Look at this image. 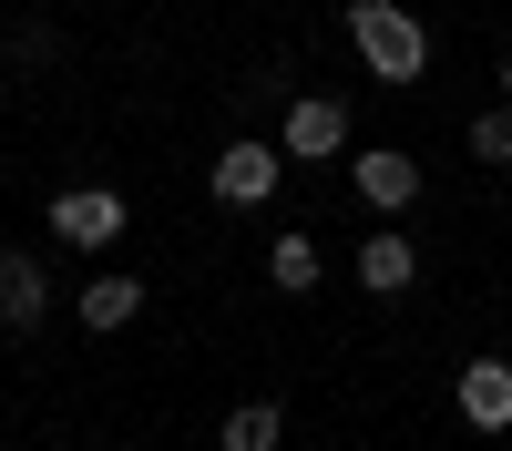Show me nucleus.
I'll list each match as a JSON object with an SVG mask.
<instances>
[{
  "mask_svg": "<svg viewBox=\"0 0 512 451\" xmlns=\"http://www.w3.org/2000/svg\"><path fill=\"white\" fill-rule=\"evenodd\" d=\"M349 52L369 62V82H420L431 72V31L400 0H349Z\"/></svg>",
  "mask_w": 512,
  "mask_h": 451,
  "instance_id": "1",
  "label": "nucleus"
},
{
  "mask_svg": "<svg viewBox=\"0 0 512 451\" xmlns=\"http://www.w3.org/2000/svg\"><path fill=\"white\" fill-rule=\"evenodd\" d=\"M123 216H134L123 185H62V195H52V236L82 246V257H103V246L123 236Z\"/></svg>",
  "mask_w": 512,
  "mask_h": 451,
  "instance_id": "2",
  "label": "nucleus"
},
{
  "mask_svg": "<svg viewBox=\"0 0 512 451\" xmlns=\"http://www.w3.org/2000/svg\"><path fill=\"white\" fill-rule=\"evenodd\" d=\"M349 154V103L338 93H297L287 103V164H338Z\"/></svg>",
  "mask_w": 512,
  "mask_h": 451,
  "instance_id": "3",
  "label": "nucleus"
},
{
  "mask_svg": "<svg viewBox=\"0 0 512 451\" xmlns=\"http://www.w3.org/2000/svg\"><path fill=\"white\" fill-rule=\"evenodd\" d=\"M451 410H461V431H512V359H461V380H451Z\"/></svg>",
  "mask_w": 512,
  "mask_h": 451,
  "instance_id": "4",
  "label": "nucleus"
},
{
  "mask_svg": "<svg viewBox=\"0 0 512 451\" xmlns=\"http://www.w3.org/2000/svg\"><path fill=\"white\" fill-rule=\"evenodd\" d=\"M277 185H287V154H277V144H256V134H246V144L216 154V205H236V216H246V205H267Z\"/></svg>",
  "mask_w": 512,
  "mask_h": 451,
  "instance_id": "5",
  "label": "nucleus"
},
{
  "mask_svg": "<svg viewBox=\"0 0 512 451\" xmlns=\"http://www.w3.org/2000/svg\"><path fill=\"white\" fill-rule=\"evenodd\" d=\"M349 185H359V205H369V216H400V205L420 195V164H410L400 144H369V154L349 164Z\"/></svg>",
  "mask_w": 512,
  "mask_h": 451,
  "instance_id": "6",
  "label": "nucleus"
},
{
  "mask_svg": "<svg viewBox=\"0 0 512 451\" xmlns=\"http://www.w3.org/2000/svg\"><path fill=\"white\" fill-rule=\"evenodd\" d=\"M52 318V277H41V257H0V328H41Z\"/></svg>",
  "mask_w": 512,
  "mask_h": 451,
  "instance_id": "7",
  "label": "nucleus"
},
{
  "mask_svg": "<svg viewBox=\"0 0 512 451\" xmlns=\"http://www.w3.org/2000/svg\"><path fill=\"white\" fill-rule=\"evenodd\" d=\"M410 277H420V246H410L400 226H379V236H359V287H369V298H400Z\"/></svg>",
  "mask_w": 512,
  "mask_h": 451,
  "instance_id": "8",
  "label": "nucleus"
},
{
  "mask_svg": "<svg viewBox=\"0 0 512 451\" xmlns=\"http://www.w3.org/2000/svg\"><path fill=\"white\" fill-rule=\"evenodd\" d=\"M134 318H144V277L103 267L93 287H82V328H93V339H113V328H134Z\"/></svg>",
  "mask_w": 512,
  "mask_h": 451,
  "instance_id": "9",
  "label": "nucleus"
},
{
  "mask_svg": "<svg viewBox=\"0 0 512 451\" xmlns=\"http://www.w3.org/2000/svg\"><path fill=\"white\" fill-rule=\"evenodd\" d=\"M277 441H287V410L277 400H236L216 421V451H277Z\"/></svg>",
  "mask_w": 512,
  "mask_h": 451,
  "instance_id": "10",
  "label": "nucleus"
},
{
  "mask_svg": "<svg viewBox=\"0 0 512 451\" xmlns=\"http://www.w3.org/2000/svg\"><path fill=\"white\" fill-rule=\"evenodd\" d=\"M267 277H277V287H287V298H308V287H318V277H328V267H318V246H308V236H297V226H287V236H277V246H267Z\"/></svg>",
  "mask_w": 512,
  "mask_h": 451,
  "instance_id": "11",
  "label": "nucleus"
},
{
  "mask_svg": "<svg viewBox=\"0 0 512 451\" xmlns=\"http://www.w3.org/2000/svg\"><path fill=\"white\" fill-rule=\"evenodd\" d=\"M472 154H482V164H512V103L472 113Z\"/></svg>",
  "mask_w": 512,
  "mask_h": 451,
  "instance_id": "12",
  "label": "nucleus"
},
{
  "mask_svg": "<svg viewBox=\"0 0 512 451\" xmlns=\"http://www.w3.org/2000/svg\"><path fill=\"white\" fill-rule=\"evenodd\" d=\"M502 93H512V52H502Z\"/></svg>",
  "mask_w": 512,
  "mask_h": 451,
  "instance_id": "13",
  "label": "nucleus"
}]
</instances>
